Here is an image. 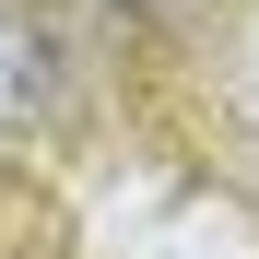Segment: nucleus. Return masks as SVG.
<instances>
[{"mask_svg": "<svg viewBox=\"0 0 259 259\" xmlns=\"http://www.w3.org/2000/svg\"><path fill=\"white\" fill-rule=\"evenodd\" d=\"M118 12H189V0H118Z\"/></svg>", "mask_w": 259, "mask_h": 259, "instance_id": "2", "label": "nucleus"}, {"mask_svg": "<svg viewBox=\"0 0 259 259\" xmlns=\"http://www.w3.org/2000/svg\"><path fill=\"white\" fill-rule=\"evenodd\" d=\"M35 118H48V35L0 0V142H24Z\"/></svg>", "mask_w": 259, "mask_h": 259, "instance_id": "1", "label": "nucleus"}]
</instances>
